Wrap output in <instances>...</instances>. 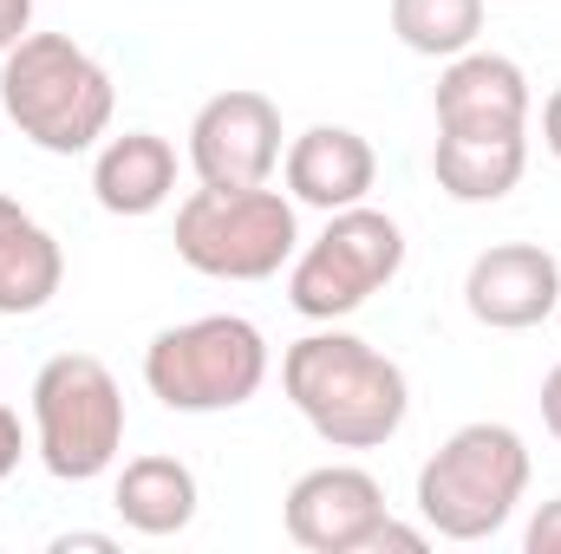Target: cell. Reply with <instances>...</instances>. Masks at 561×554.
Segmentation results:
<instances>
[{
    "instance_id": "cell-1",
    "label": "cell",
    "mask_w": 561,
    "mask_h": 554,
    "mask_svg": "<svg viewBox=\"0 0 561 554\" xmlns=\"http://www.w3.org/2000/svg\"><path fill=\"white\" fill-rule=\"evenodd\" d=\"M280 392L307 417V430L333 450H379L405 430L412 417V385L405 366L386 359L359 333H307L280 353Z\"/></svg>"
},
{
    "instance_id": "cell-2",
    "label": "cell",
    "mask_w": 561,
    "mask_h": 554,
    "mask_svg": "<svg viewBox=\"0 0 561 554\" xmlns=\"http://www.w3.org/2000/svg\"><path fill=\"white\" fill-rule=\"evenodd\" d=\"M0 112L46 157H85L112 138L118 85L72 33H26L0 59Z\"/></svg>"
},
{
    "instance_id": "cell-3",
    "label": "cell",
    "mask_w": 561,
    "mask_h": 554,
    "mask_svg": "<svg viewBox=\"0 0 561 554\" xmlns=\"http://www.w3.org/2000/svg\"><path fill=\"white\" fill-rule=\"evenodd\" d=\"M529 496V443L510 424H463L450 430L419 470V516L444 542H490Z\"/></svg>"
},
{
    "instance_id": "cell-4",
    "label": "cell",
    "mask_w": 561,
    "mask_h": 554,
    "mask_svg": "<svg viewBox=\"0 0 561 554\" xmlns=\"http://www.w3.org/2000/svg\"><path fill=\"white\" fill-rule=\"evenodd\" d=\"M275 372L268 333L242 313H203L183 326H163L144 346V385L163 412L209 417V412H242Z\"/></svg>"
},
{
    "instance_id": "cell-5",
    "label": "cell",
    "mask_w": 561,
    "mask_h": 554,
    "mask_svg": "<svg viewBox=\"0 0 561 554\" xmlns=\"http://www.w3.org/2000/svg\"><path fill=\"white\" fill-rule=\"evenodd\" d=\"M125 385L92 353H53L33 372V450L59 483H99L125 450Z\"/></svg>"
},
{
    "instance_id": "cell-6",
    "label": "cell",
    "mask_w": 561,
    "mask_h": 554,
    "mask_svg": "<svg viewBox=\"0 0 561 554\" xmlns=\"http://www.w3.org/2000/svg\"><path fill=\"white\" fill-rule=\"evenodd\" d=\"M300 249L294 196L255 189H190L176 203V255L209 280H275Z\"/></svg>"
},
{
    "instance_id": "cell-7",
    "label": "cell",
    "mask_w": 561,
    "mask_h": 554,
    "mask_svg": "<svg viewBox=\"0 0 561 554\" xmlns=\"http://www.w3.org/2000/svg\"><path fill=\"white\" fill-rule=\"evenodd\" d=\"M399 268H405V229L386 209H373V203L333 209L327 229L307 249H294V262H287V307L300 320L333 326V320L359 313L379 287H392Z\"/></svg>"
},
{
    "instance_id": "cell-8",
    "label": "cell",
    "mask_w": 561,
    "mask_h": 554,
    "mask_svg": "<svg viewBox=\"0 0 561 554\" xmlns=\"http://www.w3.org/2000/svg\"><path fill=\"white\" fill-rule=\"evenodd\" d=\"M280 163V112L268 92L229 85L190 118V170L209 189H255Z\"/></svg>"
},
{
    "instance_id": "cell-9",
    "label": "cell",
    "mask_w": 561,
    "mask_h": 554,
    "mask_svg": "<svg viewBox=\"0 0 561 554\" xmlns=\"http://www.w3.org/2000/svg\"><path fill=\"white\" fill-rule=\"evenodd\" d=\"M386 516H392L386 489L359 463H320V470H307L287 489V509H280L287 542L307 554H366Z\"/></svg>"
},
{
    "instance_id": "cell-10",
    "label": "cell",
    "mask_w": 561,
    "mask_h": 554,
    "mask_svg": "<svg viewBox=\"0 0 561 554\" xmlns=\"http://www.w3.org/2000/svg\"><path fill=\"white\" fill-rule=\"evenodd\" d=\"M437 131L444 138H516L529 131V72L510 53H457L437 72Z\"/></svg>"
},
{
    "instance_id": "cell-11",
    "label": "cell",
    "mask_w": 561,
    "mask_h": 554,
    "mask_svg": "<svg viewBox=\"0 0 561 554\" xmlns=\"http://www.w3.org/2000/svg\"><path fill=\"white\" fill-rule=\"evenodd\" d=\"M463 307L490 333H529L561 307V262L542 242H496L470 262Z\"/></svg>"
},
{
    "instance_id": "cell-12",
    "label": "cell",
    "mask_w": 561,
    "mask_h": 554,
    "mask_svg": "<svg viewBox=\"0 0 561 554\" xmlns=\"http://www.w3.org/2000/svg\"><path fill=\"white\" fill-rule=\"evenodd\" d=\"M280 176H287V196L294 203L333 216V209H353V203L373 196L379 157H373V143L359 138L353 125H313V131H300V138L287 143Z\"/></svg>"
},
{
    "instance_id": "cell-13",
    "label": "cell",
    "mask_w": 561,
    "mask_h": 554,
    "mask_svg": "<svg viewBox=\"0 0 561 554\" xmlns=\"http://www.w3.org/2000/svg\"><path fill=\"white\" fill-rule=\"evenodd\" d=\"M92 196L105 216H157L176 196V143L157 131H125L105 138L92 157Z\"/></svg>"
},
{
    "instance_id": "cell-14",
    "label": "cell",
    "mask_w": 561,
    "mask_h": 554,
    "mask_svg": "<svg viewBox=\"0 0 561 554\" xmlns=\"http://www.w3.org/2000/svg\"><path fill=\"white\" fill-rule=\"evenodd\" d=\"M59 287H66V249L53 242V229L33 209L0 196V313L7 320L46 313Z\"/></svg>"
},
{
    "instance_id": "cell-15",
    "label": "cell",
    "mask_w": 561,
    "mask_h": 554,
    "mask_svg": "<svg viewBox=\"0 0 561 554\" xmlns=\"http://www.w3.org/2000/svg\"><path fill=\"white\" fill-rule=\"evenodd\" d=\"M196 470L183 457H131L112 483V509L131 535H150V542H170L196 522Z\"/></svg>"
},
{
    "instance_id": "cell-16",
    "label": "cell",
    "mask_w": 561,
    "mask_h": 554,
    "mask_svg": "<svg viewBox=\"0 0 561 554\" xmlns=\"http://www.w3.org/2000/svg\"><path fill=\"white\" fill-rule=\"evenodd\" d=\"M529 170V131L516 138H444L431 150V176L450 203H503Z\"/></svg>"
},
{
    "instance_id": "cell-17",
    "label": "cell",
    "mask_w": 561,
    "mask_h": 554,
    "mask_svg": "<svg viewBox=\"0 0 561 554\" xmlns=\"http://www.w3.org/2000/svg\"><path fill=\"white\" fill-rule=\"evenodd\" d=\"M392 33L419 59H457L483 33V0H392Z\"/></svg>"
},
{
    "instance_id": "cell-18",
    "label": "cell",
    "mask_w": 561,
    "mask_h": 554,
    "mask_svg": "<svg viewBox=\"0 0 561 554\" xmlns=\"http://www.w3.org/2000/svg\"><path fill=\"white\" fill-rule=\"evenodd\" d=\"M523 549H529V554H561V496H549V503L536 509V522H529Z\"/></svg>"
},
{
    "instance_id": "cell-19",
    "label": "cell",
    "mask_w": 561,
    "mask_h": 554,
    "mask_svg": "<svg viewBox=\"0 0 561 554\" xmlns=\"http://www.w3.org/2000/svg\"><path fill=\"white\" fill-rule=\"evenodd\" d=\"M20 457H26V430H20V412H13V405H0V483L20 470Z\"/></svg>"
},
{
    "instance_id": "cell-20",
    "label": "cell",
    "mask_w": 561,
    "mask_h": 554,
    "mask_svg": "<svg viewBox=\"0 0 561 554\" xmlns=\"http://www.w3.org/2000/svg\"><path fill=\"white\" fill-rule=\"evenodd\" d=\"M33 33V0H0V59Z\"/></svg>"
},
{
    "instance_id": "cell-21",
    "label": "cell",
    "mask_w": 561,
    "mask_h": 554,
    "mask_svg": "<svg viewBox=\"0 0 561 554\" xmlns=\"http://www.w3.org/2000/svg\"><path fill=\"white\" fill-rule=\"evenodd\" d=\"M373 549H399V554H424L431 549V529H405V522H379V535H373Z\"/></svg>"
},
{
    "instance_id": "cell-22",
    "label": "cell",
    "mask_w": 561,
    "mask_h": 554,
    "mask_svg": "<svg viewBox=\"0 0 561 554\" xmlns=\"http://www.w3.org/2000/svg\"><path fill=\"white\" fill-rule=\"evenodd\" d=\"M542 424H549V437L561 443V366H549V379H542Z\"/></svg>"
},
{
    "instance_id": "cell-23",
    "label": "cell",
    "mask_w": 561,
    "mask_h": 554,
    "mask_svg": "<svg viewBox=\"0 0 561 554\" xmlns=\"http://www.w3.org/2000/svg\"><path fill=\"white\" fill-rule=\"evenodd\" d=\"M542 143H549V157L561 163V85L542 99Z\"/></svg>"
},
{
    "instance_id": "cell-24",
    "label": "cell",
    "mask_w": 561,
    "mask_h": 554,
    "mask_svg": "<svg viewBox=\"0 0 561 554\" xmlns=\"http://www.w3.org/2000/svg\"><path fill=\"white\" fill-rule=\"evenodd\" d=\"M53 549H59V554H72V549H85V554H112L118 542H112V535H92V529H79V535H59Z\"/></svg>"
}]
</instances>
